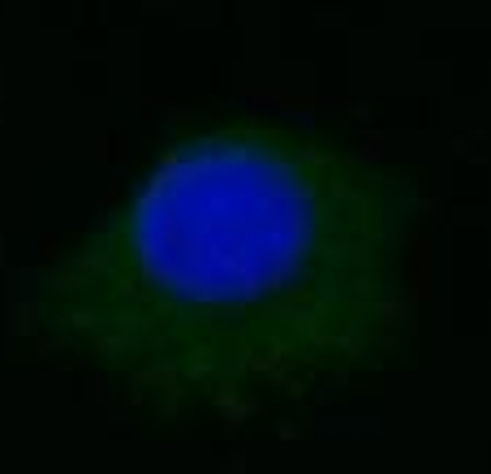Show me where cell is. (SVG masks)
Masks as SVG:
<instances>
[{"label": "cell", "instance_id": "1", "mask_svg": "<svg viewBox=\"0 0 491 474\" xmlns=\"http://www.w3.org/2000/svg\"><path fill=\"white\" fill-rule=\"evenodd\" d=\"M422 207L414 173L332 129L194 125L26 272L18 336L177 427L310 401L401 358Z\"/></svg>", "mask_w": 491, "mask_h": 474}]
</instances>
